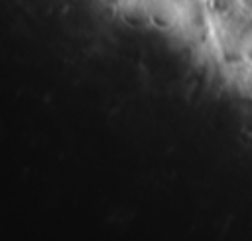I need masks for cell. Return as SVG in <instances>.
I'll return each instance as SVG.
<instances>
[]
</instances>
